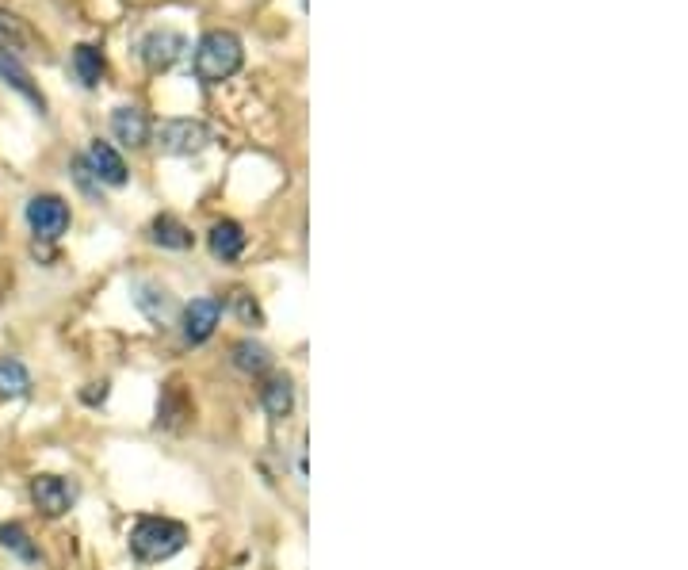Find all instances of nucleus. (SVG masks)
Segmentation results:
<instances>
[{
	"label": "nucleus",
	"instance_id": "nucleus-1",
	"mask_svg": "<svg viewBox=\"0 0 688 570\" xmlns=\"http://www.w3.org/2000/svg\"><path fill=\"white\" fill-rule=\"evenodd\" d=\"M241 62H245V46L234 31H207L195 46L192 69L203 85H222L241 69Z\"/></svg>",
	"mask_w": 688,
	"mask_h": 570
},
{
	"label": "nucleus",
	"instance_id": "nucleus-2",
	"mask_svg": "<svg viewBox=\"0 0 688 570\" xmlns=\"http://www.w3.org/2000/svg\"><path fill=\"white\" fill-rule=\"evenodd\" d=\"M184 544H188V528L180 521H169V517H142L130 528V551L142 563L172 559L176 551H184Z\"/></svg>",
	"mask_w": 688,
	"mask_h": 570
},
{
	"label": "nucleus",
	"instance_id": "nucleus-3",
	"mask_svg": "<svg viewBox=\"0 0 688 570\" xmlns=\"http://www.w3.org/2000/svg\"><path fill=\"white\" fill-rule=\"evenodd\" d=\"M157 146H161L165 154L192 157L211 146V131H207L199 119H165V123L157 127Z\"/></svg>",
	"mask_w": 688,
	"mask_h": 570
},
{
	"label": "nucleus",
	"instance_id": "nucleus-4",
	"mask_svg": "<svg viewBox=\"0 0 688 570\" xmlns=\"http://www.w3.org/2000/svg\"><path fill=\"white\" fill-rule=\"evenodd\" d=\"M27 222L43 242H58L69 230V203L58 196H35L27 203Z\"/></svg>",
	"mask_w": 688,
	"mask_h": 570
},
{
	"label": "nucleus",
	"instance_id": "nucleus-5",
	"mask_svg": "<svg viewBox=\"0 0 688 570\" xmlns=\"http://www.w3.org/2000/svg\"><path fill=\"white\" fill-rule=\"evenodd\" d=\"M218 318H222V307L215 299H192L184 307V318H180V333L188 345H203L211 341V333L218 329Z\"/></svg>",
	"mask_w": 688,
	"mask_h": 570
},
{
	"label": "nucleus",
	"instance_id": "nucleus-6",
	"mask_svg": "<svg viewBox=\"0 0 688 570\" xmlns=\"http://www.w3.org/2000/svg\"><path fill=\"white\" fill-rule=\"evenodd\" d=\"M138 50H142V62L150 69H169L172 62H180V54L188 50V39H184L180 31H150V35L138 43Z\"/></svg>",
	"mask_w": 688,
	"mask_h": 570
},
{
	"label": "nucleus",
	"instance_id": "nucleus-7",
	"mask_svg": "<svg viewBox=\"0 0 688 570\" xmlns=\"http://www.w3.org/2000/svg\"><path fill=\"white\" fill-rule=\"evenodd\" d=\"M85 165H88V173L96 176L100 184H108V188H123V184H127V165H123V157L115 154V146L104 142V138H96V142L88 146Z\"/></svg>",
	"mask_w": 688,
	"mask_h": 570
},
{
	"label": "nucleus",
	"instance_id": "nucleus-8",
	"mask_svg": "<svg viewBox=\"0 0 688 570\" xmlns=\"http://www.w3.org/2000/svg\"><path fill=\"white\" fill-rule=\"evenodd\" d=\"M111 131H115V138L123 142V146H146L150 142V134H153V127H150V115L142 108H115V115H111Z\"/></svg>",
	"mask_w": 688,
	"mask_h": 570
},
{
	"label": "nucleus",
	"instance_id": "nucleus-9",
	"mask_svg": "<svg viewBox=\"0 0 688 570\" xmlns=\"http://www.w3.org/2000/svg\"><path fill=\"white\" fill-rule=\"evenodd\" d=\"M31 498H35V505L43 509L46 517H62L65 509L73 505V490H69V483L58 479V475H39V479L31 483Z\"/></svg>",
	"mask_w": 688,
	"mask_h": 570
},
{
	"label": "nucleus",
	"instance_id": "nucleus-10",
	"mask_svg": "<svg viewBox=\"0 0 688 570\" xmlns=\"http://www.w3.org/2000/svg\"><path fill=\"white\" fill-rule=\"evenodd\" d=\"M134 303H138V310L150 318L153 326H165L172 318V307H176L169 291L161 284H150V280H138V284H134Z\"/></svg>",
	"mask_w": 688,
	"mask_h": 570
},
{
	"label": "nucleus",
	"instance_id": "nucleus-11",
	"mask_svg": "<svg viewBox=\"0 0 688 570\" xmlns=\"http://www.w3.org/2000/svg\"><path fill=\"white\" fill-rule=\"evenodd\" d=\"M0 81H8V85L16 88V92H23V96H27L35 108L46 111V96L39 92V85L31 81L27 66H23L16 54H8V50H0Z\"/></svg>",
	"mask_w": 688,
	"mask_h": 570
},
{
	"label": "nucleus",
	"instance_id": "nucleus-12",
	"mask_svg": "<svg viewBox=\"0 0 688 570\" xmlns=\"http://www.w3.org/2000/svg\"><path fill=\"white\" fill-rule=\"evenodd\" d=\"M207 245H211V253H215L218 261H237L241 249H245V230H241L234 219H222L211 226Z\"/></svg>",
	"mask_w": 688,
	"mask_h": 570
},
{
	"label": "nucleus",
	"instance_id": "nucleus-13",
	"mask_svg": "<svg viewBox=\"0 0 688 570\" xmlns=\"http://www.w3.org/2000/svg\"><path fill=\"white\" fill-rule=\"evenodd\" d=\"M73 73H77V81L85 88H96L100 77H104V54L88 43L73 46Z\"/></svg>",
	"mask_w": 688,
	"mask_h": 570
},
{
	"label": "nucleus",
	"instance_id": "nucleus-14",
	"mask_svg": "<svg viewBox=\"0 0 688 570\" xmlns=\"http://www.w3.org/2000/svg\"><path fill=\"white\" fill-rule=\"evenodd\" d=\"M153 242L161 245V249H188L192 245V234H188V226L180 219H172V215H161V219H153L150 226Z\"/></svg>",
	"mask_w": 688,
	"mask_h": 570
},
{
	"label": "nucleus",
	"instance_id": "nucleus-15",
	"mask_svg": "<svg viewBox=\"0 0 688 570\" xmlns=\"http://www.w3.org/2000/svg\"><path fill=\"white\" fill-rule=\"evenodd\" d=\"M31 387V375L20 360H0V395L4 398H20Z\"/></svg>",
	"mask_w": 688,
	"mask_h": 570
},
{
	"label": "nucleus",
	"instance_id": "nucleus-16",
	"mask_svg": "<svg viewBox=\"0 0 688 570\" xmlns=\"http://www.w3.org/2000/svg\"><path fill=\"white\" fill-rule=\"evenodd\" d=\"M295 406V391H291V379H272L264 387V410L272 417H287Z\"/></svg>",
	"mask_w": 688,
	"mask_h": 570
},
{
	"label": "nucleus",
	"instance_id": "nucleus-17",
	"mask_svg": "<svg viewBox=\"0 0 688 570\" xmlns=\"http://www.w3.org/2000/svg\"><path fill=\"white\" fill-rule=\"evenodd\" d=\"M234 364L241 368V372H264V368L272 364V356H268V349L257 345V341H237Z\"/></svg>",
	"mask_w": 688,
	"mask_h": 570
},
{
	"label": "nucleus",
	"instance_id": "nucleus-18",
	"mask_svg": "<svg viewBox=\"0 0 688 570\" xmlns=\"http://www.w3.org/2000/svg\"><path fill=\"white\" fill-rule=\"evenodd\" d=\"M31 43V35H27V27H23L20 16H12V12H4L0 8V50H23V46Z\"/></svg>",
	"mask_w": 688,
	"mask_h": 570
},
{
	"label": "nucleus",
	"instance_id": "nucleus-19",
	"mask_svg": "<svg viewBox=\"0 0 688 570\" xmlns=\"http://www.w3.org/2000/svg\"><path fill=\"white\" fill-rule=\"evenodd\" d=\"M0 544H4V548H12L20 559H27V563H31V559H39V551L27 544V532H23L20 525H0Z\"/></svg>",
	"mask_w": 688,
	"mask_h": 570
},
{
	"label": "nucleus",
	"instance_id": "nucleus-20",
	"mask_svg": "<svg viewBox=\"0 0 688 570\" xmlns=\"http://www.w3.org/2000/svg\"><path fill=\"white\" fill-rule=\"evenodd\" d=\"M237 310H241V318H260V310H257V307H249V299H245V295L237 299Z\"/></svg>",
	"mask_w": 688,
	"mask_h": 570
}]
</instances>
